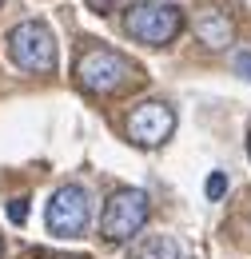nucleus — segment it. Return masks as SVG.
<instances>
[{"label": "nucleus", "mask_w": 251, "mask_h": 259, "mask_svg": "<svg viewBox=\"0 0 251 259\" xmlns=\"http://www.w3.org/2000/svg\"><path fill=\"white\" fill-rule=\"evenodd\" d=\"M8 220L12 224H24L28 220V199L20 195V199H8Z\"/></svg>", "instance_id": "obj_10"}, {"label": "nucleus", "mask_w": 251, "mask_h": 259, "mask_svg": "<svg viewBox=\"0 0 251 259\" xmlns=\"http://www.w3.org/2000/svg\"><path fill=\"white\" fill-rule=\"evenodd\" d=\"M148 211H152V199L140 188H116L104 203V215H100V235L108 243H128L136 239V231L148 224Z\"/></svg>", "instance_id": "obj_2"}, {"label": "nucleus", "mask_w": 251, "mask_h": 259, "mask_svg": "<svg viewBox=\"0 0 251 259\" xmlns=\"http://www.w3.org/2000/svg\"><path fill=\"white\" fill-rule=\"evenodd\" d=\"M235 76H243L251 84V48L247 52H235Z\"/></svg>", "instance_id": "obj_11"}, {"label": "nucleus", "mask_w": 251, "mask_h": 259, "mask_svg": "<svg viewBox=\"0 0 251 259\" xmlns=\"http://www.w3.org/2000/svg\"><path fill=\"white\" fill-rule=\"evenodd\" d=\"M132 259H188V251L172 235H148L144 243L132 247Z\"/></svg>", "instance_id": "obj_8"}, {"label": "nucleus", "mask_w": 251, "mask_h": 259, "mask_svg": "<svg viewBox=\"0 0 251 259\" xmlns=\"http://www.w3.org/2000/svg\"><path fill=\"white\" fill-rule=\"evenodd\" d=\"M44 224L56 239H80L92 224V192L84 184H60L48 195Z\"/></svg>", "instance_id": "obj_1"}, {"label": "nucleus", "mask_w": 251, "mask_h": 259, "mask_svg": "<svg viewBox=\"0 0 251 259\" xmlns=\"http://www.w3.org/2000/svg\"><path fill=\"white\" fill-rule=\"evenodd\" d=\"M132 72H136L132 60L120 56V52H112V48H92V52H84L80 64H76V76H80V84H84L88 92H116V88L128 84Z\"/></svg>", "instance_id": "obj_5"}, {"label": "nucleus", "mask_w": 251, "mask_h": 259, "mask_svg": "<svg viewBox=\"0 0 251 259\" xmlns=\"http://www.w3.org/2000/svg\"><path fill=\"white\" fill-rule=\"evenodd\" d=\"M247 156H251V136H247Z\"/></svg>", "instance_id": "obj_13"}, {"label": "nucleus", "mask_w": 251, "mask_h": 259, "mask_svg": "<svg viewBox=\"0 0 251 259\" xmlns=\"http://www.w3.org/2000/svg\"><path fill=\"white\" fill-rule=\"evenodd\" d=\"M0 4H4V0H0Z\"/></svg>", "instance_id": "obj_15"}, {"label": "nucleus", "mask_w": 251, "mask_h": 259, "mask_svg": "<svg viewBox=\"0 0 251 259\" xmlns=\"http://www.w3.org/2000/svg\"><path fill=\"white\" fill-rule=\"evenodd\" d=\"M116 4H120V0H88V8H92V12H100V16H104V12H112Z\"/></svg>", "instance_id": "obj_12"}, {"label": "nucleus", "mask_w": 251, "mask_h": 259, "mask_svg": "<svg viewBox=\"0 0 251 259\" xmlns=\"http://www.w3.org/2000/svg\"><path fill=\"white\" fill-rule=\"evenodd\" d=\"M8 60L20 72H52L56 68V36L44 20H24L8 32Z\"/></svg>", "instance_id": "obj_3"}, {"label": "nucleus", "mask_w": 251, "mask_h": 259, "mask_svg": "<svg viewBox=\"0 0 251 259\" xmlns=\"http://www.w3.org/2000/svg\"><path fill=\"white\" fill-rule=\"evenodd\" d=\"M195 40H203L207 48H227L235 40V24L223 16L220 8H203L195 16Z\"/></svg>", "instance_id": "obj_7"}, {"label": "nucleus", "mask_w": 251, "mask_h": 259, "mask_svg": "<svg viewBox=\"0 0 251 259\" xmlns=\"http://www.w3.org/2000/svg\"><path fill=\"white\" fill-rule=\"evenodd\" d=\"M180 28H184V12L176 4H163V0H144V4H132L124 12V32L140 44H152V48L172 44V36Z\"/></svg>", "instance_id": "obj_4"}, {"label": "nucleus", "mask_w": 251, "mask_h": 259, "mask_svg": "<svg viewBox=\"0 0 251 259\" xmlns=\"http://www.w3.org/2000/svg\"><path fill=\"white\" fill-rule=\"evenodd\" d=\"M203 192H207V199H223V192H227V176H223V171H212L207 184H203Z\"/></svg>", "instance_id": "obj_9"}, {"label": "nucleus", "mask_w": 251, "mask_h": 259, "mask_svg": "<svg viewBox=\"0 0 251 259\" xmlns=\"http://www.w3.org/2000/svg\"><path fill=\"white\" fill-rule=\"evenodd\" d=\"M172 132H176V112H172L168 104H159V100L140 104V108L128 116V136H132L136 144H144V148H159Z\"/></svg>", "instance_id": "obj_6"}, {"label": "nucleus", "mask_w": 251, "mask_h": 259, "mask_svg": "<svg viewBox=\"0 0 251 259\" xmlns=\"http://www.w3.org/2000/svg\"><path fill=\"white\" fill-rule=\"evenodd\" d=\"M0 255H4V239H0Z\"/></svg>", "instance_id": "obj_14"}]
</instances>
